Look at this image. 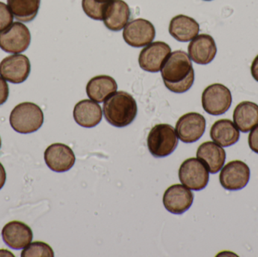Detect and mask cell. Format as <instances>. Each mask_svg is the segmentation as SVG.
Here are the masks:
<instances>
[{
  "label": "cell",
  "instance_id": "6da1fadb",
  "mask_svg": "<svg viewBox=\"0 0 258 257\" xmlns=\"http://www.w3.org/2000/svg\"><path fill=\"white\" fill-rule=\"evenodd\" d=\"M160 71L165 87L171 92L184 93L194 84L195 72L190 57L185 51L171 52Z\"/></svg>",
  "mask_w": 258,
  "mask_h": 257
},
{
  "label": "cell",
  "instance_id": "7a4b0ae2",
  "mask_svg": "<svg viewBox=\"0 0 258 257\" xmlns=\"http://www.w3.org/2000/svg\"><path fill=\"white\" fill-rule=\"evenodd\" d=\"M106 120L116 128H124L132 124L138 114L135 98L125 92H115L103 105Z\"/></svg>",
  "mask_w": 258,
  "mask_h": 257
},
{
  "label": "cell",
  "instance_id": "3957f363",
  "mask_svg": "<svg viewBox=\"0 0 258 257\" xmlns=\"http://www.w3.org/2000/svg\"><path fill=\"white\" fill-rule=\"evenodd\" d=\"M9 122L16 132L31 134L36 132L43 125V112L37 104L31 102L21 103L12 110Z\"/></svg>",
  "mask_w": 258,
  "mask_h": 257
},
{
  "label": "cell",
  "instance_id": "277c9868",
  "mask_svg": "<svg viewBox=\"0 0 258 257\" xmlns=\"http://www.w3.org/2000/svg\"><path fill=\"white\" fill-rule=\"evenodd\" d=\"M149 151L155 158L171 155L178 145L175 129L168 124L155 125L147 137Z\"/></svg>",
  "mask_w": 258,
  "mask_h": 257
},
{
  "label": "cell",
  "instance_id": "5b68a950",
  "mask_svg": "<svg viewBox=\"0 0 258 257\" xmlns=\"http://www.w3.org/2000/svg\"><path fill=\"white\" fill-rule=\"evenodd\" d=\"M232 94L230 89L220 83L208 86L202 95V105L206 113L212 116H221L231 107Z\"/></svg>",
  "mask_w": 258,
  "mask_h": 257
},
{
  "label": "cell",
  "instance_id": "8992f818",
  "mask_svg": "<svg viewBox=\"0 0 258 257\" xmlns=\"http://www.w3.org/2000/svg\"><path fill=\"white\" fill-rule=\"evenodd\" d=\"M178 175L181 184L194 191L204 190L209 184V170L199 158L185 160L180 165Z\"/></svg>",
  "mask_w": 258,
  "mask_h": 257
},
{
  "label": "cell",
  "instance_id": "52a82bcc",
  "mask_svg": "<svg viewBox=\"0 0 258 257\" xmlns=\"http://www.w3.org/2000/svg\"><path fill=\"white\" fill-rule=\"evenodd\" d=\"M31 35L27 26L21 22H14L0 32V48L11 54L24 52L30 46Z\"/></svg>",
  "mask_w": 258,
  "mask_h": 257
},
{
  "label": "cell",
  "instance_id": "ba28073f",
  "mask_svg": "<svg viewBox=\"0 0 258 257\" xmlns=\"http://www.w3.org/2000/svg\"><path fill=\"white\" fill-rule=\"evenodd\" d=\"M249 167L240 160L227 163L221 170L219 181L223 188L230 191H237L246 187L249 182Z\"/></svg>",
  "mask_w": 258,
  "mask_h": 257
},
{
  "label": "cell",
  "instance_id": "9c48e42d",
  "mask_svg": "<svg viewBox=\"0 0 258 257\" xmlns=\"http://www.w3.org/2000/svg\"><path fill=\"white\" fill-rule=\"evenodd\" d=\"M122 36L130 46L141 48L153 42L156 36V30L150 21L138 18L132 20L125 25Z\"/></svg>",
  "mask_w": 258,
  "mask_h": 257
},
{
  "label": "cell",
  "instance_id": "30bf717a",
  "mask_svg": "<svg viewBox=\"0 0 258 257\" xmlns=\"http://www.w3.org/2000/svg\"><path fill=\"white\" fill-rule=\"evenodd\" d=\"M30 73V60L24 54H12L0 62V75L9 82L21 84L27 79Z\"/></svg>",
  "mask_w": 258,
  "mask_h": 257
},
{
  "label": "cell",
  "instance_id": "8fae6325",
  "mask_svg": "<svg viewBox=\"0 0 258 257\" xmlns=\"http://www.w3.org/2000/svg\"><path fill=\"white\" fill-rule=\"evenodd\" d=\"M206 128V120L198 113H189L182 116L176 123V134L185 143H192L200 140Z\"/></svg>",
  "mask_w": 258,
  "mask_h": 257
},
{
  "label": "cell",
  "instance_id": "7c38bea8",
  "mask_svg": "<svg viewBox=\"0 0 258 257\" xmlns=\"http://www.w3.org/2000/svg\"><path fill=\"white\" fill-rule=\"evenodd\" d=\"M171 52V47L165 42H151L143 48L140 53L138 58L140 66L147 72H159Z\"/></svg>",
  "mask_w": 258,
  "mask_h": 257
},
{
  "label": "cell",
  "instance_id": "4fadbf2b",
  "mask_svg": "<svg viewBox=\"0 0 258 257\" xmlns=\"http://www.w3.org/2000/svg\"><path fill=\"white\" fill-rule=\"evenodd\" d=\"M44 159L51 170L62 173L72 168L76 157L74 151L68 145L53 143L45 149Z\"/></svg>",
  "mask_w": 258,
  "mask_h": 257
},
{
  "label": "cell",
  "instance_id": "5bb4252c",
  "mask_svg": "<svg viewBox=\"0 0 258 257\" xmlns=\"http://www.w3.org/2000/svg\"><path fill=\"white\" fill-rule=\"evenodd\" d=\"M194 199V193L187 187L181 184H174L165 190L163 205L171 214H182L189 209Z\"/></svg>",
  "mask_w": 258,
  "mask_h": 257
},
{
  "label": "cell",
  "instance_id": "9a60e30c",
  "mask_svg": "<svg viewBox=\"0 0 258 257\" xmlns=\"http://www.w3.org/2000/svg\"><path fill=\"white\" fill-rule=\"evenodd\" d=\"M217 51L215 39L209 34L198 35L188 45V55L198 64L206 65L213 61Z\"/></svg>",
  "mask_w": 258,
  "mask_h": 257
},
{
  "label": "cell",
  "instance_id": "2e32d148",
  "mask_svg": "<svg viewBox=\"0 0 258 257\" xmlns=\"http://www.w3.org/2000/svg\"><path fill=\"white\" fill-rule=\"evenodd\" d=\"M3 241L11 248L21 250L33 240V234L30 226L20 221H12L5 225L2 230Z\"/></svg>",
  "mask_w": 258,
  "mask_h": 257
},
{
  "label": "cell",
  "instance_id": "e0dca14e",
  "mask_svg": "<svg viewBox=\"0 0 258 257\" xmlns=\"http://www.w3.org/2000/svg\"><path fill=\"white\" fill-rule=\"evenodd\" d=\"M226 152L222 146L212 141H206L199 146L197 158L200 160L209 170L215 175L224 167L226 161Z\"/></svg>",
  "mask_w": 258,
  "mask_h": 257
},
{
  "label": "cell",
  "instance_id": "ac0fdd59",
  "mask_svg": "<svg viewBox=\"0 0 258 257\" xmlns=\"http://www.w3.org/2000/svg\"><path fill=\"white\" fill-rule=\"evenodd\" d=\"M131 16L130 8L123 0H113L109 2L104 10V25L112 31L122 30L128 23Z\"/></svg>",
  "mask_w": 258,
  "mask_h": 257
},
{
  "label": "cell",
  "instance_id": "d6986e66",
  "mask_svg": "<svg viewBox=\"0 0 258 257\" xmlns=\"http://www.w3.org/2000/svg\"><path fill=\"white\" fill-rule=\"evenodd\" d=\"M102 116L101 106L92 100H83L74 107V120L83 128H91L97 126L101 122Z\"/></svg>",
  "mask_w": 258,
  "mask_h": 257
},
{
  "label": "cell",
  "instance_id": "ffe728a7",
  "mask_svg": "<svg viewBox=\"0 0 258 257\" xmlns=\"http://www.w3.org/2000/svg\"><path fill=\"white\" fill-rule=\"evenodd\" d=\"M170 35L179 42H186L192 40L200 33V24L190 17L179 15L170 21Z\"/></svg>",
  "mask_w": 258,
  "mask_h": 257
},
{
  "label": "cell",
  "instance_id": "44dd1931",
  "mask_svg": "<svg viewBox=\"0 0 258 257\" xmlns=\"http://www.w3.org/2000/svg\"><path fill=\"white\" fill-rule=\"evenodd\" d=\"M118 85L113 77L100 75L89 80L86 85V93L92 101L103 103L117 91Z\"/></svg>",
  "mask_w": 258,
  "mask_h": 257
},
{
  "label": "cell",
  "instance_id": "7402d4cb",
  "mask_svg": "<svg viewBox=\"0 0 258 257\" xmlns=\"http://www.w3.org/2000/svg\"><path fill=\"white\" fill-rule=\"evenodd\" d=\"M210 137L222 147H228L239 141L240 132L234 122L230 119H220L211 128Z\"/></svg>",
  "mask_w": 258,
  "mask_h": 257
},
{
  "label": "cell",
  "instance_id": "603a6c76",
  "mask_svg": "<svg viewBox=\"0 0 258 257\" xmlns=\"http://www.w3.org/2000/svg\"><path fill=\"white\" fill-rule=\"evenodd\" d=\"M233 122L239 131L248 133L258 125V105L251 101L239 103L233 111Z\"/></svg>",
  "mask_w": 258,
  "mask_h": 257
},
{
  "label": "cell",
  "instance_id": "cb8c5ba5",
  "mask_svg": "<svg viewBox=\"0 0 258 257\" xmlns=\"http://www.w3.org/2000/svg\"><path fill=\"white\" fill-rule=\"evenodd\" d=\"M7 3L15 19L28 23L37 15L41 0H7Z\"/></svg>",
  "mask_w": 258,
  "mask_h": 257
},
{
  "label": "cell",
  "instance_id": "d4e9b609",
  "mask_svg": "<svg viewBox=\"0 0 258 257\" xmlns=\"http://www.w3.org/2000/svg\"><path fill=\"white\" fill-rule=\"evenodd\" d=\"M22 257H53L54 256L52 248L46 243L42 241L31 242L23 249Z\"/></svg>",
  "mask_w": 258,
  "mask_h": 257
},
{
  "label": "cell",
  "instance_id": "484cf974",
  "mask_svg": "<svg viewBox=\"0 0 258 257\" xmlns=\"http://www.w3.org/2000/svg\"><path fill=\"white\" fill-rule=\"evenodd\" d=\"M108 3L100 0H83L82 7L86 15L95 21H103L104 10Z\"/></svg>",
  "mask_w": 258,
  "mask_h": 257
},
{
  "label": "cell",
  "instance_id": "4316f807",
  "mask_svg": "<svg viewBox=\"0 0 258 257\" xmlns=\"http://www.w3.org/2000/svg\"><path fill=\"white\" fill-rule=\"evenodd\" d=\"M13 18L9 6L0 2V32L6 30L12 24Z\"/></svg>",
  "mask_w": 258,
  "mask_h": 257
},
{
  "label": "cell",
  "instance_id": "83f0119b",
  "mask_svg": "<svg viewBox=\"0 0 258 257\" xmlns=\"http://www.w3.org/2000/svg\"><path fill=\"white\" fill-rule=\"evenodd\" d=\"M248 140L250 149L258 154V125L250 131Z\"/></svg>",
  "mask_w": 258,
  "mask_h": 257
},
{
  "label": "cell",
  "instance_id": "f1b7e54d",
  "mask_svg": "<svg viewBox=\"0 0 258 257\" xmlns=\"http://www.w3.org/2000/svg\"><path fill=\"white\" fill-rule=\"evenodd\" d=\"M9 95V84L3 77L0 76V106L3 105L7 101Z\"/></svg>",
  "mask_w": 258,
  "mask_h": 257
},
{
  "label": "cell",
  "instance_id": "f546056e",
  "mask_svg": "<svg viewBox=\"0 0 258 257\" xmlns=\"http://www.w3.org/2000/svg\"><path fill=\"white\" fill-rule=\"evenodd\" d=\"M251 73L254 79L258 82V54L251 63Z\"/></svg>",
  "mask_w": 258,
  "mask_h": 257
},
{
  "label": "cell",
  "instance_id": "4dcf8cb0",
  "mask_svg": "<svg viewBox=\"0 0 258 257\" xmlns=\"http://www.w3.org/2000/svg\"><path fill=\"white\" fill-rule=\"evenodd\" d=\"M6 181V172L4 166L0 162V190L4 187Z\"/></svg>",
  "mask_w": 258,
  "mask_h": 257
},
{
  "label": "cell",
  "instance_id": "1f68e13d",
  "mask_svg": "<svg viewBox=\"0 0 258 257\" xmlns=\"http://www.w3.org/2000/svg\"><path fill=\"white\" fill-rule=\"evenodd\" d=\"M0 256H15V255L8 250H4V249H0Z\"/></svg>",
  "mask_w": 258,
  "mask_h": 257
},
{
  "label": "cell",
  "instance_id": "d6a6232c",
  "mask_svg": "<svg viewBox=\"0 0 258 257\" xmlns=\"http://www.w3.org/2000/svg\"><path fill=\"white\" fill-rule=\"evenodd\" d=\"M100 1L105 2V3H109V2L113 1V0H100Z\"/></svg>",
  "mask_w": 258,
  "mask_h": 257
},
{
  "label": "cell",
  "instance_id": "836d02e7",
  "mask_svg": "<svg viewBox=\"0 0 258 257\" xmlns=\"http://www.w3.org/2000/svg\"><path fill=\"white\" fill-rule=\"evenodd\" d=\"M2 146V140H1V137H0V148H1Z\"/></svg>",
  "mask_w": 258,
  "mask_h": 257
},
{
  "label": "cell",
  "instance_id": "e575fe53",
  "mask_svg": "<svg viewBox=\"0 0 258 257\" xmlns=\"http://www.w3.org/2000/svg\"><path fill=\"white\" fill-rule=\"evenodd\" d=\"M204 1H212V0H204Z\"/></svg>",
  "mask_w": 258,
  "mask_h": 257
}]
</instances>
